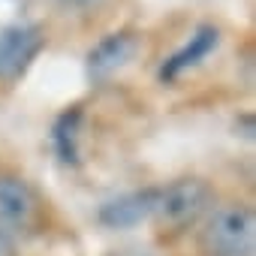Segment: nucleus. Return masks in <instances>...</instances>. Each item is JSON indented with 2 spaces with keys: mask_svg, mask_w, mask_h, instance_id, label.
Segmentation results:
<instances>
[{
  "mask_svg": "<svg viewBox=\"0 0 256 256\" xmlns=\"http://www.w3.org/2000/svg\"><path fill=\"white\" fill-rule=\"evenodd\" d=\"M214 208V190L202 178H178L157 190L154 196V220L166 232H184L199 223Z\"/></svg>",
  "mask_w": 256,
  "mask_h": 256,
  "instance_id": "obj_2",
  "label": "nucleus"
},
{
  "mask_svg": "<svg viewBox=\"0 0 256 256\" xmlns=\"http://www.w3.org/2000/svg\"><path fill=\"white\" fill-rule=\"evenodd\" d=\"M78 133H82V112L70 108L54 120V130H52V142L54 151L64 163L76 166L78 163Z\"/></svg>",
  "mask_w": 256,
  "mask_h": 256,
  "instance_id": "obj_8",
  "label": "nucleus"
},
{
  "mask_svg": "<svg viewBox=\"0 0 256 256\" xmlns=\"http://www.w3.org/2000/svg\"><path fill=\"white\" fill-rule=\"evenodd\" d=\"M64 6H72V10H90V6H100L102 0H60Z\"/></svg>",
  "mask_w": 256,
  "mask_h": 256,
  "instance_id": "obj_10",
  "label": "nucleus"
},
{
  "mask_svg": "<svg viewBox=\"0 0 256 256\" xmlns=\"http://www.w3.org/2000/svg\"><path fill=\"white\" fill-rule=\"evenodd\" d=\"M16 250H18V238L0 226V256H16Z\"/></svg>",
  "mask_w": 256,
  "mask_h": 256,
  "instance_id": "obj_9",
  "label": "nucleus"
},
{
  "mask_svg": "<svg viewBox=\"0 0 256 256\" xmlns=\"http://www.w3.org/2000/svg\"><path fill=\"white\" fill-rule=\"evenodd\" d=\"M136 52H139V36L136 34H130V30L108 34L88 52V76L94 82H106L118 70H124L130 64Z\"/></svg>",
  "mask_w": 256,
  "mask_h": 256,
  "instance_id": "obj_5",
  "label": "nucleus"
},
{
  "mask_svg": "<svg viewBox=\"0 0 256 256\" xmlns=\"http://www.w3.org/2000/svg\"><path fill=\"white\" fill-rule=\"evenodd\" d=\"M199 247L205 256H253L256 247V217L247 205L211 208L199 232Z\"/></svg>",
  "mask_w": 256,
  "mask_h": 256,
  "instance_id": "obj_1",
  "label": "nucleus"
},
{
  "mask_svg": "<svg viewBox=\"0 0 256 256\" xmlns=\"http://www.w3.org/2000/svg\"><path fill=\"white\" fill-rule=\"evenodd\" d=\"M108 256H148V253H142V250H114Z\"/></svg>",
  "mask_w": 256,
  "mask_h": 256,
  "instance_id": "obj_11",
  "label": "nucleus"
},
{
  "mask_svg": "<svg viewBox=\"0 0 256 256\" xmlns=\"http://www.w3.org/2000/svg\"><path fill=\"white\" fill-rule=\"evenodd\" d=\"M0 226L16 238L36 226V196L16 175H0Z\"/></svg>",
  "mask_w": 256,
  "mask_h": 256,
  "instance_id": "obj_4",
  "label": "nucleus"
},
{
  "mask_svg": "<svg viewBox=\"0 0 256 256\" xmlns=\"http://www.w3.org/2000/svg\"><path fill=\"white\" fill-rule=\"evenodd\" d=\"M217 42H220V30H217L214 24L196 28L193 36L187 40V46L178 48L172 58H166V64L160 66V78H163V82H175L181 72H187V70H193L196 64H202V60L217 48Z\"/></svg>",
  "mask_w": 256,
  "mask_h": 256,
  "instance_id": "obj_7",
  "label": "nucleus"
},
{
  "mask_svg": "<svg viewBox=\"0 0 256 256\" xmlns=\"http://www.w3.org/2000/svg\"><path fill=\"white\" fill-rule=\"evenodd\" d=\"M154 196H157L154 187L124 193V196H118V199H112V202H106L100 208V223L106 229H130V226H139L142 220H148L154 214Z\"/></svg>",
  "mask_w": 256,
  "mask_h": 256,
  "instance_id": "obj_6",
  "label": "nucleus"
},
{
  "mask_svg": "<svg viewBox=\"0 0 256 256\" xmlns=\"http://www.w3.org/2000/svg\"><path fill=\"white\" fill-rule=\"evenodd\" d=\"M42 48H46V34L40 24L16 22L0 30V78L4 82L22 78Z\"/></svg>",
  "mask_w": 256,
  "mask_h": 256,
  "instance_id": "obj_3",
  "label": "nucleus"
}]
</instances>
